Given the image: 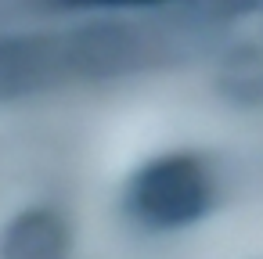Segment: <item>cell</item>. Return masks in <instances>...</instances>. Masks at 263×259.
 <instances>
[{
	"mask_svg": "<svg viewBox=\"0 0 263 259\" xmlns=\"http://www.w3.org/2000/svg\"><path fill=\"white\" fill-rule=\"evenodd\" d=\"M198 11L209 22H234L263 11V0H198Z\"/></svg>",
	"mask_w": 263,
	"mask_h": 259,
	"instance_id": "obj_5",
	"label": "cell"
},
{
	"mask_svg": "<svg viewBox=\"0 0 263 259\" xmlns=\"http://www.w3.org/2000/svg\"><path fill=\"white\" fill-rule=\"evenodd\" d=\"M65 4H98V8H144V4H166V0H65Z\"/></svg>",
	"mask_w": 263,
	"mask_h": 259,
	"instance_id": "obj_6",
	"label": "cell"
},
{
	"mask_svg": "<svg viewBox=\"0 0 263 259\" xmlns=\"http://www.w3.org/2000/svg\"><path fill=\"white\" fill-rule=\"evenodd\" d=\"M72 227L58 209L33 205L18 212L0 234V259H69Z\"/></svg>",
	"mask_w": 263,
	"mask_h": 259,
	"instance_id": "obj_3",
	"label": "cell"
},
{
	"mask_svg": "<svg viewBox=\"0 0 263 259\" xmlns=\"http://www.w3.org/2000/svg\"><path fill=\"white\" fill-rule=\"evenodd\" d=\"M65 69L76 79H119L155 62V33L144 26L101 18L62 36Z\"/></svg>",
	"mask_w": 263,
	"mask_h": 259,
	"instance_id": "obj_2",
	"label": "cell"
},
{
	"mask_svg": "<svg viewBox=\"0 0 263 259\" xmlns=\"http://www.w3.org/2000/svg\"><path fill=\"white\" fill-rule=\"evenodd\" d=\"M213 90L231 108H245V112L263 108V47L259 44H231L216 58Z\"/></svg>",
	"mask_w": 263,
	"mask_h": 259,
	"instance_id": "obj_4",
	"label": "cell"
},
{
	"mask_svg": "<svg viewBox=\"0 0 263 259\" xmlns=\"http://www.w3.org/2000/svg\"><path fill=\"white\" fill-rule=\"evenodd\" d=\"M216 205V176L195 151H166L141 162L123 191V209L144 230H184Z\"/></svg>",
	"mask_w": 263,
	"mask_h": 259,
	"instance_id": "obj_1",
	"label": "cell"
}]
</instances>
